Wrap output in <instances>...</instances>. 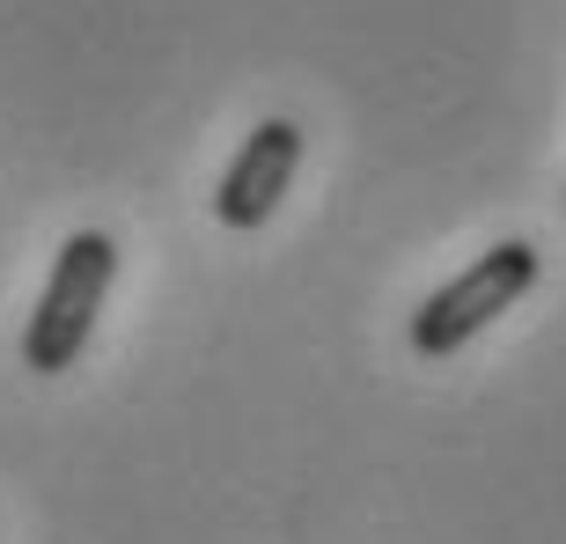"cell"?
I'll return each instance as SVG.
<instances>
[{"instance_id": "obj_1", "label": "cell", "mask_w": 566, "mask_h": 544, "mask_svg": "<svg viewBox=\"0 0 566 544\" xmlns=\"http://www.w3.org/2000/svg\"><path fill=\"white\" fill-rule=\"evenodd\" d=\"M111 280H118V243L104 229H74L52 258V272H44L30 324H22V368L30 376H66L88 354L96 316L111 302Z\"/></svg>"}, {"instance_id": "obj_2", "label": "cell", "mask_w": 566, "mask_h": 544, "mask_svg": "<svg viewBox=\"0 0 566 544\" xmlns=\"http://www.w3.org/2000/svg\"><path fill=\"white\" fill-rule=\"evenodd\" d=\"M537 272H545V258H537V243H523V236H507V243L479 251L471 265L449 272L420 310H412V332H405V338H412V354H420V360H449L457 346H471L479 332H493V324L537 287Z\"/></svg>"}, {"instance_id": "obj_3", "label": "cell", "mask_w": 566, "mask_h": 544, "mask_svg": "<svg viewBox=\"0 0 566 544\" xmlns=\"http://www.w3.org/2000/svg\"><path fill=\"white\" fill-rule=\"evenodd\" d=\"M294 169H302V126L294 118H258L235 147V163L221 169V185H213V221L235 236L265 229L280 213V199L294 191Z\"/></svg>"}]
</instances>
